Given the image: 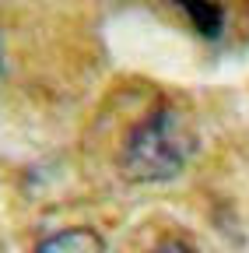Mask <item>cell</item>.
Segmentation results:
<instances>
[{
	"label": "cell",
	"mask_w": 249,
	"mask_h": 253,
	"mask_svg": "<svg viewBox=\"0 0 249 253\" xmlns=\"http://www.w3.org/2000/svg\"><path fill=\"white\" fill-rule=\"evenodd\" d=\"M197 151V130L186 113L162 106L147 113L123 144V172L137 183H162L186 169Z\"/></svg>",
	"instance_id": "6da1fadb"
},
{
	"label": "cell",
	"mask_w": 249,
	"mask_h": 253,
	"mask_svg": "<svg viewBox=\"0 0 249 253\" xmlns=\"http://www.w3.org/2000/svg\"><path fill=\"white\" fill-rule=\"evenodd\" d=\"M36 253H106V243L95 229H64L46 236Z\"/></svg>",
	"instance_id": "7a4b0ae2"
},
{
	"label": "cell",
	"mask_w": 249,
	"mask_h": 253,
	"mask_svg": "<svg viewBox=\"0 0 249 253\" xmlns=\"http://www.w3.org/2000/svg\"><path fill=\"white\" fill-rule=\"evenodd\" d=\"M182 7V14L190 18V25L200 36H217L221 32V11H217L214 0H176Z\"/></svg>",
	"instance_id": "3957f363"
},
{
	"label": "cell",
	"mask_w": 249,
	"mask_h": 253,
	"mask_svg": "<svg viewBox=\"0 0 249 253\" xmlns=\"http://www.w3.org/2000/svg\"><path fill=\"white\" fill-rule=\"evenodd\" d=\"M151 253H193V250L182 246V243H162V246H154Z\"/></svg>",
	"instance_id": "277c9868"
}]
</instances>
